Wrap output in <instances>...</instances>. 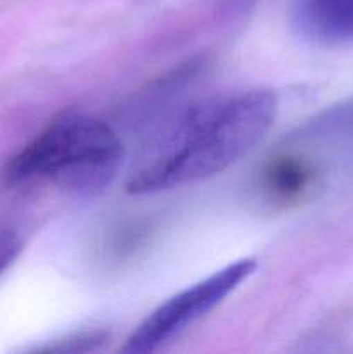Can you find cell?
Masks as SVG:
<instances>
[{
	"instance_id": "obj_1",
	"label": "cell",
	"mask_w": 353,
	"mask_h": 354,
	"mask_svg": "<svg viewBox=\"0 0 353 354\" xmlns=\"http://www.w3.org/2000/svg\"><path fill=\"white\" fill-rule=\"evenodd\" d=\"M275 113V95L260 88L192 104L158 135L132 171L127 192H163L225 171L265 137Z\"/></svg>"
},
{
	"instance_id": "obj_2",
	"label": "cell",
	"mask_w": 353,
	"mask_h": 354,
	"mask_svg": "<svg viewBox=\"0 0 353 354\" xmlns=\"http://www.w3.org/2000/svg\"><path fill=\"white\" fill-rule=\"evenodd\" d=\"M123 145L104 121L82 113H62L28 142L2 169L6 185L47 182L75 197L106 190L118 175Z\"/></svg>"
},
{
	"instance_id": "obj_3",
	"label": "cell",
	"mask_w": 353,
	"mask_h": 354,
	"mask_svg": "<svg viewBox=\"0 0 353 354\" xmlns=\"http://www.w3.org/2000/svg\"><path fill=\"white\" fill-rule=\"evenodd\" d=\"M256 268L255 259H239L208 279L187 287L156 308L123 344V353H151L210 313Z\"/></svg>"
},
{
	"instance_id": "obj_4",
	"label": "cell",
	"mask_w": 353,
	"mask_h": 354,
	"mask_svg": "<svg viewBox=\"0 0 353 354\" xmlns=\"http://www.w3.org/2000/svg\"><path fill=\"white\" fill-rule=\"evenodd\" d=\"M293 23L318 44H353V0H294Z\"/></svg>"
},
{
	"instance_id": "obj_5",
	"label": "cell",
	"mask_w": 353,
	"mask_h": 354,
	"mask_svg": "<svg viewBox=\"0 0 353 354\" xmlns=\"http://www.w3.org/2000/svg\"><path fill=\"white\" fill-rule=\"evenodd\" d=\"M21 251V241L14 232L0 230V273L17 258Z\"/></svg>"
}]
</instances>
